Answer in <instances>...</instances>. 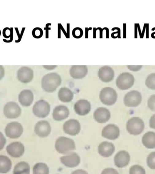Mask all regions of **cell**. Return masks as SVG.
Segmentation results:
<instances>
[{"label": "cell", "mask_w": 155, "mask_h": 174, "mask_svg": "<svg viewBox=\"0 0 155 174\" xmlns=\"http://www.w3.org/2000/svg\"><path fill=\"white\" fill-rule=\"evenodd\" d=\"M61 82V78L57 73L46 74L42 78V88L45 92L53 93L60 85Z\"/></svg>", "instance_id": "obj_1"}, {"label": "cell", "mask_w": 155, "mask_h": 174, "mask_svg": "<svg viewBox=\"0 0 155 174\" xmlns=\"http://www.w3.org/2000/svg\"><path fill=\"white\" fill-rule=\"evenodd\" d=\"M55 148L60 153L65 154L76 150V146L73 140L66 137H61L56 141Z\"/></svg>", "instance_id": "obj_2"}, {"label": "cell", "mask_w": 155, "mask_h": 174, "mask_svg": "<svg viewBox=\"0 0 155 174\" xmlns=\"http://www.w3.org/2000/svg\"><path fill=\"white\" fill-rule=\"evenodd\" d=\"M99 99L101 102L104 105L112 106L116 102L118 95L114 88L109 87H105L100 92Z\"/></svg>", "instance_id": "obj_3"}, {"label": "cell", "mask_w": 155, "mask_h": 174, "mask_svg": "<svg viewBox=\"0 0 155 174\" xmlns=\"http://www.w3.org/2000/svg\"><path fill=\"white\" fill-rule=\"evenodd\" d=\"M144 122L140 118L134 117L128 120L126 123V130L131 135L140 134L144 129Z\"/></svg>", "instance_id": "obj_4"}, {"label": "cell", "mask_w": 155, "mask_h": 174, "mask_svg": "<svg viewBox=\"0 0 155 174\" xmlns=\"http://www.w3.org/2000/svg\"><path fill=\"white\" fill-rule=\"evenodd\" d=\"M134 82L133 75L128 72H124L121 74L117 78L116 85L121 90H127L134 85Z\"/></svg>", "instance_id": "obj_5"}, {"label": "cell", "mask_w": 155, "mask_h": 174, "mask_svg": "<svg viewBox=\"0 0 155 174\" xmlns=\"http://www.w3.org/2000/svg\"><path fill=\"white\" fill-rule=\"evenodd\" d=\"M50 111V105L44 100L38 101L33 106V114L38 118H45L48 115Z\"/></svg>", "instance_id": "obj_6"}, {"label": "cell", "mask_w": 155, "mask_h": 174, "mask_svg": "<svg viewBox=\"0 0 155 174\" xmlns=\"http://www.w3.org/2000/svg\"><path fill=\"white\" fill-rule=\"evenodd\" d=\"M141 94L137 90L128 92L123 99L124 104L128 107H136L141 103Z\"/></svg>", "instance_id": "obj_7"}, {"label": "cell", "mask_w": 155, "mask_h": 174, "mask_svg": "<svg viewBox=\"0 0 155 174\" xmlns=\"http://www.w3.org/2000/svg\"><path fill=\"white\" fill-rule=\"evenodd\" d=\"M6 134L11 139H17L22 134L23 128L21 124L17 122H13L7 124L5 128Z\"/></svg>", "instance_id": "obj_8"}, {"label": "cell", "mask_w": 155, "mask_h": 174, "mask_svg": "<svg viewBox=\"0 0 155 174\" xmlns=\"http://www.w3.org/2000/svg\"><path fill=\"white\" fill-rule=\"evenodd\" d=\"M3 113L7 118L15 119L21 115V110L17 103L14 102H10L5 105Z\"/></svg>", "instance_id": "obj_9"}, {"label": "cell", "mask_w": 155, "mask_h": 174, "mask_svg": "<svg viewBox=\"0 0 155 174\" xmlns=\"http://www.w3.org/2000/svg\"><path fill=\"white\" fill-rule=\"evenodd\" d=\"M64 133L69 135L75 136L79 133L81 125L79 122L76 119H70L64 122L63 125Z\"/></svg>", "instance_id": "obj_10"}, {"label": "cell", "mask_w": 155, "mask_h": 174, "mask_svg": "<svg viewBox=\"0 0 155 174\" xmlns=\"http://www.w3.org/2000/svg\"><path fill=\"white\" fill-rule=\"evenodd\" d=\"M18 79L22 83H27L31 82L34 77V72L31 68L27 66H23L17 72Z\"/></svg>", "instance_id": "obj_11"}, {"label": "cell", "mask_w": 155, "mask_h": 174, "mask_svg": "<svg viewBox=\"0 0 155 174\" xmlns=\"http://www.w3.org/2000/svg\"><path fill=\"white\" fill-rule=\"evenodd\" d=\"M119 135V128L114 124H108L103 129L102 132V136L110 140L117 139Z\"/></svg>", "instance_id": "obj_12"}, {"label": "cell", "mask_w": 155, "mask_h": 174, "mask_svg": "<svg viewBox=\"0 0 155 174\" xmlns=\"http://www.w3.org/2000/svg\"><path fill=\"white\" fill-rule=\"evenodd\" d=\"M6 150L10 157L18 158L21 157L24 153L25 147L21 142H14L8 145Z\"/></svg>", "instance_id": "obj_13"}, {"label": "cell", "mask_w": 155, "mask_h": 174, "mask_svg": "<svg viewBox=\"0 0 155 174\" xmlns=\"http://www.w3.org/2000/svg\"><path fill=\"white\" fill-rule=\"evenodd\" d=\"M51 127L50 124L46 121H40L37 122L35 127L36 134L41 137H48L51 133Z\"/></svg>", "instance_id": "obj_14"}, {"label": "cell", "mask_w": 155, "mask_h": 174, "mask_svg": "<svg viewBox=\"0 0 155 174\" xmlns=\"http://www.w3.org/2000/svg\"><path fill=\"white\" fill-rule=\"evenodd\" d=\"M60 161L63 164L69 168L76 167L80 163V157L78 154L72 153L67 156L60 158Z\"/></svg>", "instance_id": "obj_15"}, {"label": "cell", "mask_w": 155, "mask_h": 174, "mask_svg": "<svg viewBox=\"0 0 155 174\" xmlns=\"http://www.w3.org/2000/svg\"><path fill=\"white\" fill-rule=\"evenodd\" d=\"M91 104L87 100H79L74 105L75 112L80 116L86 115L91 111Z\"/></svg>", "instance_id": "obj_16"}, {"label": "cell", "mask_w": 155, "mask_h": 174, "mask_svg": "<svg viewBox=\"0 0 155 174\" xmlns=\"http://www.w3.org/2000/svg\"><path fill=\"white\" fill-rule=\"evenodd\" d=\"M98 76L100 79L104 83L112 81L114 77V71L109 66H104L99 69Z\"/></svg>", "instance_id": "obj_17"}, {"label": "cell", "mask_w": 155, "mask_h": 174, "mask_svg": "<svg viewBox=\"0 0 155 174\" xmlns=\"http://www.w3.org/2000/svg\"><path fill=\"white\" fill-rule=\"evenodd\" d=\"M114 160L116 166L118 168H123L129 164L130 156L126 151H121L115 156Z\"/></svg>", "instance_id": "obj_18"}, {"label": "cell", "mask_w": 155, "mask_h": 174, "mask_svg": "<svg viewBox=\"0 0 155 174\" xmlns=\"http://www.w3.org/2000/svg\"><path fill=\"white\" fill-rule=\"evenodd\" d=\"M110 118V111L105 107H99L94 112V119L99 123H105L108 121Z\"/></svg>", "instance_id": "obj_19"}, {"label": "cell", "mask_w": 155, "mask_h": 174, "mask_svg": "<svg viewBox=\"0 0 155 174\" xmlns=\"http://www.w3.org/2000/svg\"><path fill=\"white\" fill-rule=\"evenodd\" d=\"M88 72L86 65H73L69 69V74L75 79H82L85 77Z\"/></svg>", "instance_id": "obj_20"}, {"label": "cell", "mask_w": 155, "mask_h": 174, "mask_svg": "<svg viewBox=\"0 0 155 174\" xmlns=\"http://www.w3.org/2000/svg\"><path fill=\"white\" fill-rule=\"evenodd\" d=\"M115 148L114 145L111 142L103 141L98 146V152L102 157H108L114 153Z\"/></svg>", "instance_id": "obj_21"}, {"label": "cell", "mask_w": 155, "mask_h": 174, "mask_svg": "<svg viewBox=\"0 0 155 174\" xmlns=\"http://www.w3.org/2000/svg\"><path fill=\"white\" fill-rule=\"evenodd\" d=\"M69 111L68 107L64 105L56 106L53 110V118L55 121H61L68 117Z\"/></svg>", "instance_id": "obj_22"}, {"label": "cell", "mask_w": 155, "mask_h": 174, "mask_svg": "<svg viewBox=\"0 0 155 174\" xmlns=\"http://www.w3.org/2000/svg\"><path fill=\"white\" fill-rule=\"evenodd\" d=\"M18 100L23 106H29L31 105L34 100V95L31 90H22L19 95Z\"/></svg>", "instance_id": "obj_23"}, {"label": "cell", "mask_w": 155, "mask_h": 174, "mask_svg": "<svg viewBox=\"0 0 155 174\" xmlns=\"http://www.w3.org/2000/svg\"><path fill=\"white\" fill-rule=\"evenodd\" d=\"M59 99L64 102H69L73 100L74 94L73 92L67 87L60 88L58 92Z\"/></svg>", "instance_id": "obj_24"}, {"label": "cell", "mask_w": 155, "mask_h": 174, "mask_svg": "<svg viewBox=\"0 0 155 174\" xmlns=\"http://www.w3.org/2000/svg\"><path fill=\"white\" fill-rule=\"evenodd\" d=\"M142 142L148 149L155 148V133L149 132L145 133L142 137Z\"/></svg>", "instance_id": "obj_25"}, {"label": "cell", "mask_w": 155, "mask_h": 174, "mask_svg": "<svg viewBox=\"0 0 155 174\" xmlns=\"http://www.w3.org/2000/svg\"><path fill=\"white\" fill-rule=\"evenodd\" d=\"M12 163L8 157L0 155V173L5 174L10 171Z\"/></svg>", "instance_id": "obj_26"}, {"label": "cell", "mask_w": 155, "mask_h": 174, "mask_svg": "<svg viewBox=\"0 0 155 174\" xmlns=\"http://www.w3.org/2000/svg\"><path fill=\"white\" fill-rule=\"evenodd\" d=\"M13 174H29L30 166L27 162L21 161L19 162L14 167Z\"/></svg>", "instance_id": "obj_27"}, {"label": "cell", "mask_w": 155, "mask_h": 174, "mask_svg": "<svg viewBox=\"0 0 155 174\" xmlns=\"http://www.w3.org/2000/svg\"><path fill=\"white\" fill-rule=\"evenodd\" d=\"M49 168L45 163H38L33 167V174H49Z\"/></svg>", "instance_id": "obj_28"}, {"label": "cell", "mask_w": 155, "mask_h": 174, "mask_svg": "<svg viewBox=\"0 0 155 174\" xmlns=\"http://www.w3.org/2000/svg\"><path fill=\"white\" fill-rule=\"evenodd\" d=\"M145 84L148 88L155 90V73H152L147 76L145 80Z\"/></svg>", "instance_id": "obj_29"}, {"label": "cell", "mask_w": 155, "mask_h": 174, "mask_svg": "<svg viewBox=\"0 0 155 174\" xmlns=\"http://www.w3.org/2000/svg\"><path fill=\"white\" fill-rule=\"evenodd\" d=\"M129 174H145V172L142 166L136 164L130 168Z\"/></svg>", "instance_id": "obj_30"}, {"label": "cell", "mask_w": 155, "mask_h": 174, "mask_svg": "<svg viewBox=\"0 0 155 174\" xmlns=\"http://www.w3.org/2000/svg\"><path fill=\"white\" fill-rule=\"evenodd\" d=\"M146 162L149 168L155 170V152L151 153L148 155Z\"/></svg>", "instance_id": "obj_31"}, {"label": "cell", "mask_w": 155, "mask_h": 174, "mask_svg": "<svg viewBox=\"0 0 155 174\" xmlns=\"http://www.w3.org/2000/svg\"><path fill=\"white\" fill-rule=\"evenodd\" d=\"M32 35L33 37L36 39H40L43 35V31L40 27H36L34 28L32 31Z\"/></svg>", "instance_id": "obj_32"}, {"label": "cell", "mask_w": 155, "mask_h": 174, "mask_svg": "<svg viewBox=\"0 0 155 174\" xmlns=\"http://www.w3.org/2000/svg\"><path fill=\"white\" fill-rule=\"evenodd\" d=\"M72 35L75 38H80L83 35V30L79 27H76L72 31Z\"/></svg>", "instance_id": "obj_33"}, {"label": "cell", "mask_w": 155, "mask_h": 174, "mask_svg": "<svg viewBox=\"0 0 155 174\" xmlns=\"http://www.w3.org/2000/svg\"><path fill=\"white\" fill-rule=\"evenodd\" d=\"M147 105L150 110L155 111V95L151 96L148 99Z\"/></svg>", "instance_id": "obj_34"}, {"label": "cell", "mask_w": 155, "mask_h": 174, "mask_svg": "<svg viewBox=\"0 0 155 174\" xmlns=\"http://www.w3.org/2000/svg\"><path fill=\"white\" fill-rule=\"evenodd\" d=\"M25 27H23L22 28L21 31V33H20L19 30L18 28L17 27H15V29L16 30V33H17V35L18 37V40L15 41L16 43H19L21 41L22 38L23 36L24 33L25 31Z\"/></svg>", "instance_id": "obj_35"}, {"label": "cell", "mask_w": 155, "mask_h": 174, "mask_svg": "<svg viewBox=\"0 0 155 174\" xmlns=\"http://www.w3.org/2000/svg\"><path fill=\"white\" fill-rule=\"evenodd\" d=\"M2 35L6 39L10 38L11 35V30L9 27H5L3 29Z\"/></svg>", "instance_id": "obj_36"}, {"label": "cell", "mask_w": 155, "mask_h": 174, "mask_svg": "<svg viewBox=\"0 0 155 174\" xmlns=\"http://www.w3.org/2000/svg\"><path fill=\"white\" fill-rule=\"evenodd\" d=\"M101 174H119L116 170L113 168H108L104 169Z\"/></svg>", "instance_id": "obj_37"}, {"label": "cell", "mask_w": 155, "mask_h": 174, "mask_svg": "<svg viewBox=\"0 0 155 174\" xmlns=\"http://www.w3.org/2000/svg\"><path fill=\"white\" fill-rule=\"evenodd\" d=\"M6 143V139L3 134L0 132V151L2 150Z\"/></svg>", "instance_id": "obj_38"}, {"label": "cell", "mask_w": 155, "mask_h": 174, "mask_svg": "<svg viewBox=\"0 0 155 174\" xmlns=\"http://www.w3.org/2000/svg\"><path fill=\"white\" fill-rule=\"evenodd\" d=\"M142 65H127V67L128 69L131 71H138L140 70L142 67Z\"/></svg>", "instance_id": "obj_39"}, {"label": "cell", "mask_w": 155, "mask_h": 174, "mask_svg": "<svg viewBox=\"0 0 155 174\" xmlns=\"http://www.w3.org/2000/svg\"><path fill=\"white\" fill-rule=\"evenodd\" d=\"M10 30H11V35H10V39H9V40H6V39H3V41L4 42L9 43H11V42H12V41H13V38H14L13 27H11V28H10Z\"/></svg>", "instance_id": "obj_40"}, {"label": "cell", "mask_w": 155, "mask_h": 174, "mask_svg": "<svg viewBox=\"0 0 155 174\" xmlns=\"http://www.w3.org/2000/svg\"><path fill=\"white\" fill-rule=\"evenodd\" d=\"M149 123H150V127L155 129V114L151 117Z\"/></svg>", "instance_id": "obj_41"}, {"label": "cell", "mask_w": 155, "mask_h": 174, "mask_svg": "<svg viewBox=\"0 0 155 174\" xmlns=\"http://www.w3.org/2000/svg\"><path fill=\"white\" fill-rule=\"evenodd\" d=\"M5 74L4 68L2 65H0V80L4 78Z\"/></svg>", "instance_id": "obj_42"}, {"label": "cell", "mask_w": 155, "mask_h": 174, "mask_svg": "<svg viewBox=\"0 0 155 174\" xmlns=\"http://www.w3.org/2000/svg\"><path fill=\"white\" fill-rule=\"evenodd\" d=\"M71 174H88L87 172L82 169H78L74 171Z\"/></svg>", "instance_id": "obj_43"}, {"label": "cell", "mask_w": 155, "mask_h": 174, "mask_svg": "<svg viewBox=\"0 0 155 174\" xmlns=\"http://www.w3.org/2000/svg\"><path fill=\"white\" fill-rule=\"evenodd\" d=\"M43 67L47 70H53L57 67V65H43Z\"/></svg>", "instance_id": "obj_44"}, {"label": "cell", "mask_w": 155, "mask_h": 174, "mask_svg": "<svg viewBox=\"0 0 155 174\" xmlns=\"http://www.w3.org/2000/svg\"><path fill=\"white\" fill-rule=\"evenodd\" d=\"M146 24V38H149V24Z\"/></svg>", "instance_id": "obj_45"}, {"label": "cell", "mask_w": 155, "mask_h": 174, "mask_svg": "<svg viewBox=\"0 0 155 174\" xmlns=\"http://www.w3.org/2000/svg\"><path fill=\"white\" fill-rule=\"evenodd\" d=\"M126 24H124V27H123L124 28V38H126Z\"/></svg>", "instance_id": "obj_46"}, {"label": "cell", "mask_w": 155, "mask_h": 174, "mask_svg": "<svg viewBox=\"0 0 155 174\" xmlns=\"http://www.w3.org/2000/svg\"><path fill=\"white\" fill-rule=\"evenodd\" d=\"M151 36H152V37L153 38L155 39V32H153V33H152V35H151Z\"/></svg>", "instance_id": "obj_47"}, {"label": "cell", "mask_w": 155, "mask_h": 174, "mask_svg": "<svg viewBox=\"0 0 155 174\" xmlns=\"http://www.w3.org/2000/svg\"><path fill=\"white\" fill-rule=\"evenodd\" d=\"M1 33H2V32H1V29H0V37H1Z\"/></svg>", "instance_id": "obj_48"}]
</instances>
